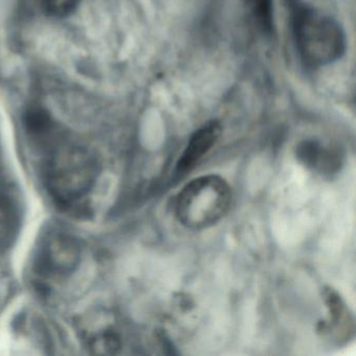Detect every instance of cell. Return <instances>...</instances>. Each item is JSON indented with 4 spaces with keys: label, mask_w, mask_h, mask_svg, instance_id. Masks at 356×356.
Listing matches in <instances>:
<instances>
[{
    "label": "cell",
    "mask_w": 356,
    "mask_h": 356,
    "mask_svg": "<svg viewBox=\"0 0 356 356\" xmlns=\"http://www.w3.org/2000/svg\"><path fill=\"white\" fill-rule=\"evenodd\" d=\"M222 131V124L218 120H210L197 129L191 135L184 153L179 159L177 170L180 174H185L193 170L218 143Z\"/></svg>",
    "instance_id": "cell-5"
},
{
    "label": "cell",
    "mask_w": 356,
    "mask_h": 356,
    "mask_svg": "<svg viewBox=\"0 0 356 356\" xmlns=\"http://www.w3.org/2000/svg\"><path fill=\"white\" fill-rule=\"evenodd\" d=\"M293 38L302 61L309 67H322L345 53L346 37L333 18L314 11L299 0L289 3Z\"/></svg>",
    "instance_id": "cell-1"
},
{
    "label": "cell",
    "mask_w": 356,
    "mask_h": 356,
    "mask_svg": "<svg viewBox=\"0 0 356 356\" xmlns=\"http://www.w3.org/2000/svg\"><path fill=\"white\" fill-rule=\"evenodd\" d=\"M250 15L260 32L270 35L274 28L273 0H245Z\"/></svg>",
    "instance_id": "cell-7"
},
{
    "label": "cell",
    "mask_w": 356,
    "mask_h": 356,
    "mask_svg": "<svg viewBox=\"0 0 356 356\" xmlns=\"http://www.w3.org/2000/svg\"><path fill=\"white\" fill-rule=\"evenodd\" d=\"M232 191L224 178L207 175L193 179L177 197L176 216L193 231L204 230L220 222L231 207Z\"/></svg>",
    "instance_id": "cell-2"
},
{
    "label": "cell",
    "mask_w": 356,
    "mask_h": 356,
    "mask_svg": "<svg viewBox=\"0 0 356 356\" xmlns=\"http://www.w3.org/2000/svg\"><path fill=\"white\" fill-rule=\"evenodd\" d=\"M41 9L53 17L70 16L78 8L81 0H37Z\"/></svg>",
    "instance_id": "cell-8"
},
{
    "label": "cell",
    "mask_w": 356,
    "mask_h": 356,
    "mask_svg": "<svg viewBox=\"0 0 356 356\" xmlns=\"http://www.w3.org/2000/svg\"><path fill=\"white\" fill-rule=\"evenodd\" d=\"M323 297L329 316L328 320L318 324V332L328 335L337 343H347L349 339H353L355 332L354 318L349 307L341 296L330 287L324 289Z\"/></svg>",
    "instance_id": "cell-4"
},
{
    "label": "cell",
    "mask_w": 356,
    "mask_h": 356,
    "mask_svg": "<svg viewBox=\"0 0 356 356\" xmlns=\"http://www.w3.org/2000/svg\"><path fill=\"white\" fill-rule=\"evenodd\" d=\"M298 159L300 162L323 172H332L339 168V160L337 156L328 149H323L314 141H306L298 147Z\"/></svg>",
    "instance_id": "cell-6"
},
{
    "label": "cell",
    "mask_w": 356,
    "mask_h": 356,
    "mask_svg": "<svg viewBox=\"0 0 356 356\" xmlns=\"http://www.w3.org/2000/svg\"><path fill=\"white\" fill-rule=\"evenodd\" d=\"M97 174V162L82 152L56 156L49 166V184L62 200L82 197L90 188Z\"/></svg>",
    "instance_id": "cell-3"
}]
</instances>
